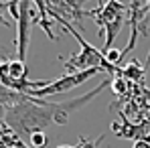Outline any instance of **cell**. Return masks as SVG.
Returning a JSON list of instances; mask_svg holds the SVG:
<instances>
[{"label": "cell", "mask_w": 150, "mask_h": 148, "mask_svg": "<svg viewBox=\"0 0 150 148\" xmlns=\"http://www.w3.org/2000/svg\"><path fill=\"white\" fill-rule=\"evenodd\" d=\"M110 83H112V75L105 81H101L96 89L69 101H47L2 85V112H4L2 120H6L23 136H30L37 130H47L53 122L65 126L69 122V114L96 99V96L101 93Z\"/></svg>", "instance_id": "obj_1"}, {"label": "cell", "mask_w": 150, "mask_h": 148, "mask_svg": "<svg viewBox=\"0 0 150 148\" xmlns=\"http://www.w3.org/2000/svg\"><path fill=\"white\" fill-rule=\"evenodd\" d=\"M51 18H55L63 28H67V30L73 35V39L79 43V47H81V51H79V53H73L69 59H61V57H59V61L63 63V67H65L67 73H75V71L100 67L101 71H105V73H110V75H124V67L110 63V61L105 59L103 51H98L93 45H89V43L81 37V33H77V28L73 26V23H69V21H65L63 16H57V14H51Z\"/></svg>", "instance_id": "obj_2"}, {"label": "cell", "mask_w": 150, "mask_h": 148, "mask_svg": "<svg viewBox=\"0 0 150 148\" xmlns=\"http://www.w3.org/2000/svg\"><path fill=\"white\" fill-rule=\"evenodd\" d=\"M101 69L100 67H93V69H83V71H75V73H65L59 79H53L49 85L41 87V89H33L28 91V96H35V98H51V96H59V93H67L69 89H73L77 85L85 83L87 79H91L93 75H98Z\"/></svg>", "instance_id": "obj_3"}, {"label": "cell", "mask_w": 150, "mask_h": 148, "mask_svg": "<svg viewBox=\"0 0 150 148\" xmlns=\"http://www.w3.org/2000/svg\"><path fill=\"white\" fill-rule=\"evenodd\" d=\"M91 18L100 28V35L103 37V28L116 21H128L130 18V6H126L118 0H105L101 6L91 10Z\"/></svg>", "instance_id": "obj_4"}, {"label": "cell", "mask_w": 150, "mask_h": 148, "mask_svg": "<svg viewBox=\"0 0 150 148\" xmlns=\"http://www.w3.org/2000/svg\"><path fill=\"white\" fill-rule=\"evenodd\" d=\"M28 2L30 0L21 2V14H18V21H16V39H14L16 55L23 61L26 59V49H28V43H30V25L35 21V10L30 8Z\"/></svg>", "instance_id": "obj_5"}, {"label": "cell", "mask_w": 150, "mask_h": 148, "mask_svg": "<svg viewBox=\"0 0 150 148\" xmlns=\"http://www.w3.org/2000/svg\"><path fill=\"white\" fill-rule=\"evenodd\" d=\"M87 0H47V6H49L51 14L63 16L65 21L75 23V25H79V28H81V18L83 16H89L91 18V10H83V4Z\"/></svg>", "instance_id": "obj_6"}, {"label": "cell", "mask_w": 150, "mask_h": 148, "mask_svg": "<svg viewBox=\"0 0 150 148\" xmlns=\"http://www.w3.org/2000/svg\"><path fill=\"white\" fill-rule=\"evenodd\" d=\"M2 75L10 79H25L26 77V65L23 59H6L2 57Z\"/></svg>", "instance_id": "obj_7"}, {"label": "cell", "mask_w": 150, "mask_h": 148, "mask_svg": "<svg viewBox=\"0 0 150 148\" xmlns=\"http://www.w3.org/2000/svg\"><path fill=\"white\" fill-rule=\"evenodd\" d=\"M146 67H148V65H144V67H142L136 59H132V61L124 67V77L128 79V81H134V83H144Z\"/></svg>", "instance_id": "obj_8"}, {"label": "cell", "mask_w": 150, "mask_h": 148, "mask_svg": "<svg viewBox=\"0 0 150 148\" xmlns=\"http://www.w3.org/2000/svg\"><path fill=\"white\" fill-rule=\"evenodd\" d=\"M28 142L33 148H47L49 146V136L45 134V130H37L28 136Z\"/></svg>", "instance_id": "obj_9"}, {"label": "cell", "mask_w": 150, "mask_h": 148, "mask_svg": "<svg viewBox=\"0 0 150 148\" xmlns=\"http://www.w3.org/2000/svg\"><path fill=\"white\" fill-rule=\"evenodd\" d=\"M21 2H23V0H6V2H2V10H10L12 18L18 21V14H21Z\"/></svg>", "instance_id": "obj_10"}, {"label": "cell", "mask_w": 150, "mask_h": 148, "mask_svg": "<svg viewBox=\"0 0 150 148\" xmlns=\"http://www.w3.org/2000/svg\"><path fill=\"white\" fill-rule=\"evenodd\" d=\"M103 55H105V59H108L110 63H114V65H122V51L110 49V51H105Z\"/></svg>", "instance_id": "obj_11"}, {"label": "cell", "mask_w": 150, "mask_h": 148, "mask_svg": "<svg viewBox=\"0 0 150 148\" xmlns=\"http://www.w3.org/2000/svg\"><path fill=\"white\" fill-rule=\"evenodd\" d=\"M103 138H105V136L101 134V136L98 138V140H96V142H89V140H85V138L81 136V138H79V146H77V148H100V144L103 142Z\"/></svg>", "instance_id": "obj_12"}, {"label": "cell", "mask_w": 150, "mask_h": 148, "mask_svg": "<svg viewBox=\"0 0 150 148\" xmlns=\"http://www.w3.org/2000/svg\"><path fill=\"white\" fill-rule=\"evenodd\" d=\"M134 148H150V140H142L140 138V140L134 142Z\"/></svg>", "instance_id": "obj_13"}, {"label": "cell", "mask_w": 150, "mask_h": 148, "mask_svg": "<svg viewBox=\"0 0 150 148\" xmlns=\"http://www.w3.org/2000/svg\"><path fill=\"white\" fill-rule=\"evenodd\" d=\"M57 148H77V146H71V144H59Z\"/></svg>", "instance_id": "obj_14"}, {"label": "cell", "mask_w": 150, "mask_h": 148, "mask_svg": "<svg viewBox=\"0 0 150 148\" xmlns=\"http://www.w3.org/2000/svg\"><path fill=\"white\" fill-rule=\"evenodd\" d=\"M103 2H105V0H98V4H100V6H101V4H103Z\"/></svg>", "instance_id": "obj_15"}]
</instances>
